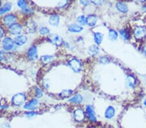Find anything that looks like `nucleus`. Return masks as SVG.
<instances>
[{
  "label": "nucleus",
  "mask_w": 146,
  "mask_h": 128,
  "mask_svg": "<svg viewBox=\"0 0 146 128\" xmlns=\"http://www.w3.org/2000/svg\"><path fill=\"white\" fill-rule=\"evenodd\" d=\"M68 65L75 73H79L81 71V63L80 61L78 60L77 59H75V58L71 60L68 63Z\"/></svg>",
  "instance_id": "nucleus-1"
},
{
  "label": "nucleus",
  "mask_w": 146,
  "mask_h": 128,
  "mask_svg": "<svg viewBox=\"0 0 146 128\" xmlns=\"http://www.w3.org/2000/svg\"><path fill=\"white\" fill-rule=\"evenodd\" d=\"M134 35L137 39H142L146 35V29L144 27H137L133 31Z\"/></svg>",
  "instance_id": "nucleus-2"
},
{
  "label": "nucleus",
  "mask_w": 146,
  "mask_h": 128,
  "mask_svg": "<svg viewBox=\"0 0 146 128\" xmlns=\"http://www.w3.org/2000/svg\"><path fill=\"white\" fill-rule=\"evenodd\" d=\"M13 103L16 106H20L25 101V96L23 93H18L13 97Z\"/></svg>",
  "instance_id": "nucleus-3"
},
{
  "label": "nucleus",
  "mask_w": 146,
  "mask_h": 128,
  "mask_svg": "<svg viewBox=\"0 0 146 128\" xmlns=\"http://www.w3.org/2000/svg\"><path fill=\"white\" fill-rule=\"evenodd\" d=\"M73 116H74L75 120L77 122L83 121L85 118V114H84V111L81 108H78L76 110H75L74 113H73Z\"/></svg>",
  "instance_id": "nucleus-4"
},
{
  "label": "nucleus",
  "mask_w": 146,
  "mask_h": 128,
  "mask_svg": "<svg viewBox=\"0 0 146 128\" xmlns=\"http://www.w3.org/2000/svg\"><path fill=\"white\" fill-rule=\"evenodd\" d=\"M14 43L13 40L9 37H6L3 40V47L5 50L6 51H9V50L13 49L14 47Z\"/></svg>",
  "instance_id": "nucleus-5"
},
{
  "label": "nucleus",
  "mask_w": 146,
  "mask_h": 128,
  "mask_svg": "<svg viewBox=\"0 0 146 128\" xmlns=\"http://www.w3.org/2000/svg\"><path fill=\"white\" fill-rule=\"evenodd\" d=\"M9 32L11 34L14 35H18L22 32V25L18 24H14L13 25L9 26L8 28Z\"/></svg>",
  "instance_id": "nucleus-6"
},
{
  "label": "nucleus",
  "mask_w": 146,
  "mask_h": 128,
  "mask_svg": "<svg viewBox=\"0 0 146 128\" xmlns=\"http://www.w3.org/2000/svg\"><path fill=\"white\" fill-rule=\"evenodd\" d=\"M49 40L52 43L55 44V45L60 46L62 44L63 40L62 38L57 34H51L49 36Z\"/></svg>",
  "instance_id": "nucleus-7"
},
{
  "label": "nucleus",
  "mask_w": 146,
  "mask_h": 128,
  "mask_svg": "<svg viewBox=\"0 0 146 128\" xmlns=\"http://www.w3.org/2000/svg\"><path fill=\"white\" fill-rule=\"evenodd\" d=\"M27 56L31 60H36L38 58L37 48L35 46H33L29 49L27 52Z\"/></svg>",
  "instance_id": "nucleus-8"
},
{
  "label": "nucleus",
  "mask_w": 146,
  "mask_h": 128,
  "mask_svg": "<svg viewBox=\"0 0 146 128\" xmlns=\"http://www.w3.org/2000/svg\"><path fill=\"white\" fill-rule=\"evenodd\" d=\"M16 17L13 14H8L3 18V22L7 25H12L15 24Z\"/></svg>",
  "instance_id": "nucleus-9"
},
{
  "label": "nucleus",
  "mask_w": 146,
  "mask_h": 128,
  "mask_svg": "<svg viewBox=\"0 0 146 128\" xmlns=\"http://www.w3.org/2000/svg\"><path fill=\"white\" fill-rule=\"evenodd\" d=\"M38 104V101L37 99H33L28 102L24 106V108L25 109H29V110H34L37 108Z\"/></svg>",
  "instance_id": "nucleus-10"
},
{
  "label": "nucleus",
  "mask_w": 146,
  "mask_h": 128,
  "mask_svg": "<svg viewBox=\"0 0 146 128\" xmlns=\"http://www.w3.org/2000/svg\"><path fill=\"white\" fill-rule=\"evenodd\" d=\"M86 113L90 121L91 122L96 121V118H95L94 110H93V108L91 106H88L86 107Z\"/></svg>",
  "instance_id": "nucleus-11"
},
{
  "label": "nucleus",
  "mask_w": 146,
  "mask_h": 128,
  "mask_svg": "<svg viewBox=\"0 0 146 128\" xmlns=\"http://www.w3.org/2000/svg\"><path fill=\"white\" fill-rule=\"evenodd\" d=\"M97 21L98 17L94 14H90L86 18V24L90 27H94L96 24Z\"/></svg>",
  "instance_id": "nucleus-12"
},
{
  "label": "nucleus",
  "mask_w": 146,
  "mask_h": 128,
  "mask_svg": "<svg viewBox=\"0 0 146 128\" xmlns=\"http://www.w3.org/2000/svg\"><path fill=\"white\" fill-rule=\"evenodd\" d=\"M27 38L24 35H20L16 36L14 39V43L18 45H23L27 42Z\"/></svg>",
  "instance_id": "nucleus-13"
},
{
  "label": "nucleus",
  "mask_w": 146,
  "mask_h": 128,
  "mask_svg": "<svg viewBox=\"0 0 146 128\" xmlns=\"http://www.w3.org/2000/svg\"><path fill=\"white\" fill-rule=\"evenodd\" d=\"M60 18L58 15L57 14H53L50 17L49 19V23L51 24V25L53 26H57L59 24Z\"/></svg>",
  "instance_id": "nucleus-14"
},
{
  "label": "nucleus",
  "mask_w": 146,
  "mask_h": 128,
  "mask_svg": "<svg viewBox=\"0 0 146 128\" xmlns=\"http://www.w3.org/2000/svg\"><path fill=\"white\" fill-rule=\"evenodd\" d=\"M115 114V109L112 106H109L106 109L105 113V116L106 119H110L113 118Z\"/></svg>",
  "instance_id": "nucleus-15"
},
{
  "label": "nucleus",
  "mask_w": 146,
  "mask_h": 128,
  "mask_svg": "<svg viewBox=\"0 0 146 128\" xmlns=\"http://www.w3.org/2000/svg\"><path fill=\"white\" fill-rule=\"evenodd\" d=\"M83 28L82 27L79 26L77 24H72L68 27V30L71 32H75V33H77V32H80L83 30Z\"/></svg>",
  "instance_id": "nucleus-16"
},
{
  "label": "nucleus",
  "mask_w": 146,
  "mask_h": 128,
  "mask_svg": "<svg viewBox=\"0 0 146 128\" xmlns=\"http://www.w3.org/2000/svg\"><path fill=\"white\" fill-rule=\"evenodd\" d=\"M116 7L119 11L123 13H125L128 11V7L125 3H123V2H118L116 4Z\"/></svg>",
  "instance_id": "nucleus-17"
},
{
  "label": "nucleus",
  "mask_w": 146,
  "mask_h": 128,
  "mask_svg": "<svg viewBox=\"0 0 146 128\" xmlns=\"http://www.w3.org/2000/svg\"><path fill=\"white\" fill-rule=\"evenodd\" d=\"M125 82L128 87H134L136 84V79L132 75H129L126 78Z\"/></svg>",
  "instance_id": "nucleus-18"
},
{
  "label": "nucleus",
  "mask_w": 146,
  "mask_h": 128,
  "mask_svg": "<svg viewBox=\"0 0 146 128\" xmlns=\"http://www.w3.org/2000/svg\"><path fill=\"white\" fill-rule=\"evenodd\" d=\"M26 30H27L29 32H34L36 30V25L34 21H30L29 22H28L26 24Z\"/></svg>",
  "instance_id": "nucleus-19"
},
{
  "label": "nucleus",
  "mask_w": 146,
  "mask_h": 128,
  "mask_svg": "<svg viewBox=\"0 0 146 128\" xmlns=\"http://www.w3.org/2000/svg\"><path fill=\"white\" fill-rule=\"evenodd\" d=\"M12 8V4L10 3H7L0 8V15L7 13Z\"/></svg>",
  "instance_id": "nucleus-20"
},
{
  "label": "nucleus",
  "mask_w": 146,
  "mask_h": 128,
  "mask_svg": "<svg viewBox=\"0 0 146 128\" xmlns=\"http://www.w3.org/2000/svg\"><path fill=\"white\" fill-rule=\"evenodd\" d=\"M103 36L101 32H95L94 33V41H95V43H97L98 45H99L101 43L103 40Z\"/></svg>",
  "instance_id": "nucleus-21"
},
{
  "label": "nucleus",
  "mask_w": 146,
  "mask_h": 128,
  "mask_svg": "<svg viewBox=\"0 0 146 128\" xmlns=\"http://www.w3.org/2000/svg\"><path fill=\"white\" fill-rule=\"evenodd\" d=\"M120 34H121V36H122L123 38L125 40H129L130 38H131V35H130L129 32L126 29H121V30H120Z\"/></svg>",
  "instance_id": "nucleus-22"
},
{
  "label": "nucleus",
  "mask_w": 146,
  "mask_h": 128,
  "mask_svg": "<svg viewBox=\"0 0 146 128\" xmlns=\"http://www.w3.org/2000/svg\"><path fill=\"white\" fill-rule=\"evenodd\" d=\"M70 102H72V103H81L83 101V97L81 95H76L74 97H72V98L69 99Z\"/></svg>",
  "instance_id": "nucleus-23"
},
{
  "label": "nucleus",
  "mask_w": 146,
  "mask_h": 128,
  "mask_svg": "<svg viewBox=\"0 0 146 128\" xmlns=\"http://www.w3.org/2000/svg\"><path fill=\"white\" fill-rule=\"evenodd\" d=\"M118 34L116 30H114V29H110L109 30V38L110 40H112V41L116 40L118 38Z\"/></svg>",
  "instance_id": "nucleus-24"
},
{
  "label": "nucleus",
  "mask_w": 146,
  "mask_h": 128,
  "mask_svg": "<svg viewBox=\"0 0 146 128\" xmlns=\"http://www.w3.org/2000/svg\"><path fill=\"white\" fill-rule=\"evenodd\" d=\"M99 49L98 46L95 45H92L91 47H90L89 49H88V52L91 55H96V54H98L99 52Z\"/></svg>",
  "instance_id": "nucleus-25"
},
{
  "label": "nucleus",
  "mask_w": 146,
  "mask_h": 128,
  "mask_svg": "<svg viewBox=\"0 0 146 128\" xmlns=\"http://www.w3.org/2000/svg\"><path fill=\"white\" fill-rule=\"evenodd\" d=\"M41 60L44 63H49V62H51L53 60V56L50 55H45L42 56Z\"/></svg>",
  "instance_id": "nucleus-26"
},
{
  "label": "nucleus",
  "mask_w": 146,
  "mask_h": 128,
  "mask_svg": "<svg viewBox=\"0 0 146 128\" xmlns=\"http://www.w3.org/2000/svg\"><path fill=\"white\" fill-rule=\"evenodd\" d=\"M77 21L79 24H80L81 25H84L86 24V18L84 16H79L77 19Z\"/></svg>",
  "instance_id": "nucleus-27"
},
{
  "label": "nucleus",
  "mask_w": 146,
  "mask_h": 128,
  "mask_svg": "<svg viewBox=\"0 0 146 128\" xmlns=\"http://www.w3.org/2000/svg\"><path fill=\"white\" fill-rule=\"evenodd\" d=\"M72 91L71 90H64L62 92H61V95L63 98H68L70 95H72Z\"/></svg>",
  "instance_id": "nucleus-28"
},
{
  "label": "nucleus",
  "mask_w": 146,
  "mask_h": 128,
  "mask_svg": "<svg viewBox=\"0 0 146 128\" xmlns=\"http://www.w3.org/2000/svg\"><path fill=\"white\" fill-rule=\"evenodd\" d=\"M17 4H18V7H19L20 8H22V9H25V8H27V3L25 1H24V0L18 1Z\"/></svg>",
  "instance_id": "nucleus-29"
},
{
  "label": "nucleus",
  "mask_w": 146,
  "mask_h": 128,
  "mask_svg": "<svg viewBox=\"0 0 146 128\" xmlns=\"http://www.w3.org/2000/svg\"><path fill=\"white\" fill-rule=\"evenodd\" d=\"M39 32H40L41 34L43 35H45V34H47L50 32V30H49L48 28L46 27H42L40 28L39 29Z\"/></svg>",
  "instance_id": "nucleus-30"
},
{
  "label": "nucleus",
  "mask_w": 146,
  "mask_h": 128,
  "mask_svg": "<svg viewBox=\"0 0 146 128\" xmlns=\"http://www.w3.org/2000/svg\"><path fill=\"white\" fill-rule=\"evenodd\" d=\"M43 93L42 91H41L40 89H39L38 87H36V97L37 98H40V97H42Z\"/></svg>",
  "instance_id": "nucleus-31"
},
{
  "label": "nucleus",
  "mask_w": 146,
  "mask_h": 128,
  "mask_svg": "<svg viewBox=\"0 0 146 128\" xmlns=\"http://www.w3.org/2000/svg\"><path fill=\"white\" fill-rule=\"evenodd\" d=\"M100 61L102 63H107L109 62V59L106 57H101Z\"/></svg>",
  "instance_id": "nucleus-32"
},
{
  "label": "nucleus",
  "mask_w": 146,
  "mask_h": 128,
  "mask_svg": "<svg viewBox=\"0 0 146 128\" xmlns=\"http://www.w3.org/2000/svg\"><path fill=\"white\" fill-rule=\"evenodd\" d=\"M26 114L27 116H29V117H32V116L36 115V113L35 112H29V113H27Z\"/></svg>",
  "instance_id": "nucleus-33"
},
{
  "label": "nucleus",
  "mask_w": 146,
  "mask_h": 128,
  "mask_svg": "<svg viewBox=\"0 0 146 128\" xmlns=\"http://www.w3.org/2000/svg\"><path fill=\"white\" fill-rule=\"evenodd\" d=\"M0 128H11L10 127V125L7 124H3L2 126L0 127Z\"/></svg>",
  "instance_id": "nucleus-34"
},
{
  "label": "nucleus",
  "mask_w": 146,
  "mask_h": 128,
  "mask_svg": "<svg viewBox=\"0 0 146 128\" xmlns=\"http://www.w3.org/2000/svg\"><path fill=\"white\" fill-rule=\"evenodd\" d=\"M3 34H4V31H3V29H2V27H0V38H2L3 36Z\"/></svg>",
  "instance_id": "nucleus-35"
},
{
  "label": "nucleus",
  "mask_w": 146,
  "mask_h": 128,
  "mask_svg": "<svg viewBox=\"0 0 146 128\" xmlns=\"http://www.w3.org/2000/svg\"><path fill=\"white\" fill-rule=\"evenodd\" d=\"M3 54H4V53H3V51H1V52H0V61H2V60L3 59V58H4Z\"/></svg>",
  "instance_id": "nucleus-36"
},
{
  "label": "nucleus",
  "mask_w": 146,
  "mask_h": 128,
  "mask_svg": "<svg viewBox=\"0 0 146 128\" xmlns=\"http://www.w3.org/2000/svg\"><path fill=\"white\" fill-rule=\"evenodd\" d=\"M81 3L83 5H86L88 3V1H84V2H83V1H81Z\"/></svg>",
  "instance_id": "nucleus-37"
},
{
  "label": "nucleus",
  "mask_w": 146,
  "mask_h": 128,
  "mask_svg": "<svg viewBox=\"0 0 146 128\" xmlns=\"http://www.w3.org/2000/svg\"><path fill=\"white\" fill-rule=\"evenodd\" d=\"M92 3H95V4H101V3H102V2H92Z\"/></svg>",
  "instance_id": "nucleus-38"
},
{
  "label": "nucleus",
  "mask_w": 146,
  "mask_h": 128,
  "mask_svg": "<svg viewBox=\"0 0 146 128\" xmlns=\"http://www.w3.org/2000/svg\"><path fill=\"white\" fill-rule=\"evenodd\" d=\"M143 53H144L146 55V47H145L144 49H143Z\"/></svg>",
  "instance_id": "nucleus-39"
},
{
  "label": "nucleus",
  "mask_w": 146,
  "mask_h": 128,
  "mask_svg": "<svg viewBox=\"0 0 146 128\" xmlns=\"http://www.w3.org/2000/svg\"><path fill=\"white\" fill-rule=\"evenodd\" d=\"M143 103H144L145 106H146V99L144 100V102H143Z\"/></svg>",
  "instance_id": "nucleus-40"
},
{
  "label": "nucleus",
  "mask_w": 146,
  "mask_h": 128,
  "mask_svg": "<svg viewBox=\"0 0 146 128\" xmlns=\"http://www.w3.org/2000/svg\"><path fill=\"white\" fill-rule=\"evenodd\" d=\"M89 128H94V127H89Z\"/></svg>",
  "instance_id": "nucleus-41"
}]
</instances>
